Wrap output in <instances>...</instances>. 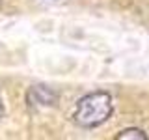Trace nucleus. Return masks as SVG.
<instances>
[{
    "label": "nucleus",
    "mask_w": 149,
    "mask_h": 140,
    "mask_svg": "<svg viewBox=\"0 0 149 140\" xmlns=\"http://www.w3.org/2000/svg\"><path fill=\"white\" fill-rule=\"evenodd\" d=\"M2 112H4V108H2V99H0V116H2Z\"/></svg>",
    "instance_id": "20e7f679"
},
{
    "label": "nucleus",
    "mask_w": 149,
    "mask_h": 140,
    "mask_svg": "<svg viewBox=\"0 0 149 140\" xmlns=\"http://www.w3.org/2000/svg\"><path fill=\"white\" fill-rule=\"evenodd\" d=\"M118 140H127V138H134V140H147V134L143 133L142 129H125V131H121V133L116 136Z\"/></svg>",
    "instance_id": "7ed1b4c3"
},
{
    "label": "nucleus",
    "mask_w": 149,
    "mask_h": 140,
    "mask_svg": "<svg viewBox=\"0 0 149 140\" xmlns=\"http://www.w3.org/2000/svg\"><path fill=\"white\" fill-rule=\"evenodd\" d=\"M54 92L49 90L47 86H34L28 92V101L32 105H50L54 101Z\"/></svg>",
    "instance_id": "f03ea898"
},
{
    "label": "nucleus",
    "mask_w": 149,
    "mask_h": 140,
    "mask_svg": "<svg viewBox=\"0 0 149 140\" xmlns=\"http://www.w3.org/2000/svg\"><path fill=\"white\" fill-rule=\"evenodd\" d=\"M114 105H112V97L106 92H93L84 95L80 101L77 103L73 118L77 125L84 129H93L102 125L106 120L112 116Z\"/></svg>",
    "instance_id": "f257e3e1"
}]
</instances>
